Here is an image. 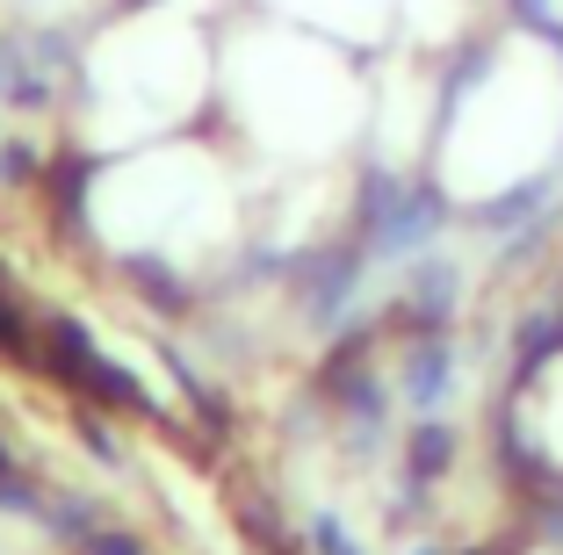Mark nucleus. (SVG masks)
Returning <instances> with one entry per match:
<instances>
[{"label":"nucleus","mask_w":563,"mask_h":555,"mask_svg":"<svg viewBox=\"0 0 563 555\" xmlns=\"http://www.w3.org/2000/svg\"><path fill=\"white\" fill-rule=\"evenodd\" d=\"M376 58L318 30L232 8L217 44V131L253 174H332L362 166Z\"/></svg>","instance_id":"obj_2"},{"label":"nucleus","mask_w":563,"mask_h":555,"mask_svg":"<svg viewBox=\"0 0 563 555\" xmlns=\"http://www.w3.org/2000/svg\"><path fill=\"white\" fill-rule=\"evenodd\" d=\"M433 196L455 224L520 231L563 180V36L498 15L441 73L427 152Z\"/></svg>","instance_id":"obj_1"}]
</instances>
